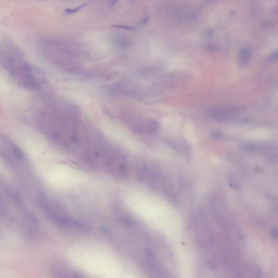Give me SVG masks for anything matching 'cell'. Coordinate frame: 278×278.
Listing matches in <instances>:
<instances>
[{
    "label": "cell",
    "mask_w": 278,
    "mask_h": 278,
    "mask_svg": "<svg viewBox=\"0 0 278 278\" xmlns=\"http://www.w3.org/2000/svg\"><path fill=\"white\" fill-rule=\"evenodd\" d=\"M109 90L112 94L135 99H143L145 91L143 86L131 79H123L111 85Z\"/></svg>",
    "instance_id": "obj_3"
},
{
    "label": "cell",
    "mask_w": 278,
    "mask_h": 278,
    "mask_svg": "<svg viewBox=\"0 0 278 278\" xmlns=\"http://www.w3.org/2000/svg\"><path fill=\"white\" fill-rule=\"evenodd\" d=\"M116 46L120 49H126L128 47V42L125 38L118 37L115 41Z\"/></svg>",
    "instance_id": "obj_4"
},
{
    "label": "cell",
    "mask_w": 278,
    "mask_h": 278,
    "mask_svg": "<svg viewBox=\"0 0 278 278\" xmlns=\"http://www.w3.org/2000/svg\"><path fill=\"white\" fill-rule=\"evenodd\" d=\"M149 20V18L148 17H145L144 18H143L142 20H141L139 23L140 25H145L146 23Z\"/></svg>",
    "instance_id": "obj_10"
},
{
    "label": "cell",
    "mask_w": 278,
    "mask_h": 278,
    "mask_svg": "<svg viewBox=\"0 0 278 278\" xmlns=\"http://www.w3.org/2000/svg\"><path fill=\"white\" fill-rule=\"evenodd\" d=\"M113 27L120 28L122 30H127V31H134L135 30V28L132 26H129L126 25H113Z\"/></svg>",
    "instance_id": "obj_8"
},
{
    "label": "cell",
    "mask_w": 278,
    "mask_h": 278,
    "mask_svg": "<svg viewBox=\"0 0 278 278\" xmlns=\"http://www.w3.org/2000/svg\"><path fill=\"white\" fill-rule=\"evenodd\" d=\"M222 133L219 131H215L212 132L210 136L212 139L215 140H218L222 137Z\"/></svg>",
    "instance_id": "obj_9"
},
{
    "label": "cell",
    "mask_w": 278,
    "mask_h": 278,
    "mask_svg": "<svg viewBox=\"0 0 278 278\" xmlns=\"http://www.w3.org/2000/svg\"><path fill=\"white\" fill-rule=\"evenodd\" d=\"M246 110L241 105H224L212 107L208 110L210 117L221 122H226L236 120Z\"/></svg>",
    "instance_id": "obj_2"
},
{
    "label": "cell",
    "mask_w": 278,
    "mask_h": 278,
    "mask_svg": "<svg viewBox=\"0 0 278 278\" xmlns=\"http://www.w3.org/2000/svg\"><path fill=\"white\" fill-rule=\"evenodd\" d=\"M251 58V54L248 51H244L241 54L240 63L242 66L246 65Z\"/></svg>",
    "instance_id": "obj_6"
},
{
    "label": "cell",
    "mask_w": 278,
    "mask_h": 278,
    "mask_svg": "<svg viewBox=\"0 0 278 278\" xmlns=\"http://www.w3.org/2000/svg\"><path fill=\"white\" fill-rule=\"evenodd\" d=\"M87 5V3H84L83 5H79L78 7H77L76 8H68V9H66L65 10V12L67 14H75L76 13L78 12L79 10H81L83 8L85 7L86 5Z\"/></svg>",
    "instance_id": "obj_7"
},
{
    "label": "cell",
    "mask_w": 278,
    "mask_h": 278,
    "mask_svg": "<svg viewBox=\"0 0 278 278\" xmlns=\"http://www.w3.org/2000/svg\"><path fill=\"white\" fill-rule=\"evenodd\" d=\"M118 116L128 128L137 134L152 135L157 133L159 129V123L155 119L132 109H122L119 111Z\"/></svg>",
    "instance_id": "obj_1"
},
{
    "label": "cell",
    "mask_w": 278,
    "mask_h": 278,
    "mask_svg": "<svg viewBox=\"0 0 278 278\" xmlns=\"http://www.w3.org/2000/svg\"><path fill=\"white\" fill-rule=\"evenodd\" d=\"M118 1V0H110V5L111 7H113L115 5Z\"/></svg>",
    "instance_id": "obj_12"
},
{
    "label": "cell",
    "mask_w": 278,
    "mask_h": 278,
    "mask_svg": "<svg viewBox=\"0 0 278 278\" xmlns=\"http://www.w3.org/2000/svg\"><path fill=\"white\" fill-rule=\"evenodd\" d=\"M13 152L16 157L20 160H23L25 159V155L22 150L16 146H14L13 147Z\"/></svg>",
    "instance_id": "obj_5"
},
{
    "label": "cell",
    "mask_w": 278,
    "mask_h": 278,
    "mask_svg": "<svg viewBox=\"0 0 278 278\" xmlns=\"http://www.w3.org/2000/svg\"><path fill=\"white\" fill-rule=\"evenodd\" d=\"M277 235H278L277 229H276V228H274L272 230V235L273 236V238H274V239L276 240V239H277Z\"/></svg>",
    "instance_id": "obj_11"
}]
</instances>
